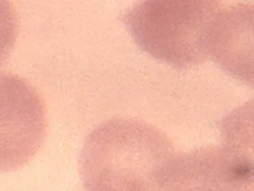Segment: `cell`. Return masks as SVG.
I'll return each instance as SVG.
<instances>
[{
	"instance_id": "6da1fadb",
	"label": "cell",
	"mask_w": 254,
	"mask_h": 191,
	"mask_svg": "<svg viewBox=\"0 0 254 191\" xmlns=\"http://www.w3.org/2000/svg\"><path fill=\"white\" fill-rule=\"evenodd\" d=\"M174 155L171 139L156 126L135 118L108 119L83 143V186L86 191H163V174Z\"/></svg>"
},
{
	"instance_id": "7a4b0ae2",
	"label": "cell",
	"mask_w": 254,
	"mask_h": 191,
	"mask_svg": "<svg viewBox=\"0 0 254 191\" xmlns=\"http://www.w3.org/2000/svg\"><path fill=\"white\" fill-rule=\"evenodd\" d=\"M221 1H142L124 11L121 20L147 54L177 68L212 59L216 49Z\"/></svg>"
},
{
	"instance_id": "3957f363",
	"label": "cell",
	"mask_w": 254,
	"mask_h": 191,
	"mask_svg": "<svg viewBox=\"0 0 254 191\" xmlns=\"http://www.w3.org/2000/svg\"><path fill=\"white\" fill-rule=\"evenodd\" d=\"M47 108L37 89L11 72H0V171L19 169L42 147Z\"/></svg>"
},
{
	"instance_id": "277c9868",
	"label": "cell",
	"mask_w": 254,
	"mask_h": 191,
	"mask_svg": "<svg viewBox=\"0 0 254 191\" xmlns=\"http://www.w3.org/2000/svg\"><path fill=\"white\" fill-rule=\"evenodd\" d=\"M252 151L219 144L175 154L165 168L163 191H254Z\"/></svg>"
},
{
	"instance_id": "5b68a950",
	"label": "cell",
	"mask_w": 254,
	"mask_h": 191,
	"mask_svg": "<svg viewBox=\"0 0 254 191\" xmlns=\"http://www.w3.org/2000/svg\"><path fill=\"white\" fill-rule=\"evenodd\" d=\"M19 33V17L14 4L0 0V66L9 58Z\"/></svg>"
}]
</instances>
